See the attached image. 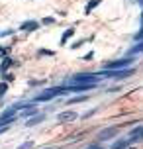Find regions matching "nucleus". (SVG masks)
<instances>
[{
	"mask_svg": "<svg viewBox=\"0 0 143 149\" xmlns=\"http://www.w3.org/2000/svg\"><path fill=\"white\" fill-rule=\"evenodd\" d=\"M65 92V88H49V90H45V92H41V94H37V102H45V100H51V98H55V96H59V94H63Z\"/></svg>",
	"mask_w": 143,
	"mask_h": 149,
	"instance_id": "3",
	"label": "nucleus"
},
{
	"mask_svg": "<svg viewBox=\"0 0 143 149\" xmlns=\"http://www.w3.org/2000/svg\"><path fill=\"white\" fill-rule=\"evenodd\" d=\"M84 100H86V96H78V98H73L71 104H75V102H84Z\"/></svg>",
	"mask_w": 143,
	"mask_h": 149,
	"instance_id": "14",
	"label": "nucleus"
},
{
	"mask_svg": "<svg viewBox=\"0 0 143 149\" xmlns=\"http://www.w3.org/2000/svg\"><path fill=\"white\" fill-rule=\"evenodd\" d=\"M71 36H73V30L65 31V33H63V41H67V37H71Z\"/></svg>",
	"mask_w": 143,
	"mask_h": 149,
	"instance_id": "15",
	"label": "nucleus"
},
{
	"mask_svg": "<svg viewBox=\"0 0 143 149\" xmlns=\"http://www.w3.org/2000/svg\"><path fill=\"white\" fill-rule=\"evenodd\" d=\"M4 90H6V84H0V94H2Z\"/></svg>",
	"mask_w": 143,
	"mask_h": 149,
	"instance_id": "18",
	"label": "nucleus"
},
{
	"mask_svg": "<svg viewBox=\"0 0 143 149\" xmlns=\"http://www.w3.org/2000/svg\"><path fill=\"white\" fill-rule=\"evenodd\" d=\"M88 149H102V147H100V145H90Z\"/></svg>",
	"mask_w": 143,
	"mask_h": 149,
	"instance_id": "19",
	"label": "nucleus"
},
{
	"mask_svg": "<svg viewBox=\"0 0 143 149\" xmlns=\"http://www.w3.org/2000/svg\"><path fill=\"white\" fill-rule=\"evenodd\" d=\"M43 120H45V114H33V116H31V118L26 122V126L31 127V126H35V124H41Z\"/></svg>",
	"mask_w": 143,
	"mask_h": 149,
	"instance_id": "8",
	"label": "nucleus"
},
{
	"mask_svg": "<svg viewBox=\"0 0 143 149\" xmlns=\"http://www.w3.org/2000/svg\"><path fill=\"white\" fill-rule=\"evenodd\" d=\"M98 2H100V0H92L90 4H88V10H90V8H92V6H94V4H98Z\"/></svg>",
	"mask_w": 143,
	"mask_h": 149,
	"instance_id": "17",
	"label": "nucleus"
},
{
	"mask_svg": "<svg viewBox=\"0 0 143 149\" xmlns=\"http://www.w3.org/2000/svg\"><path fill=\"white\" fill-rule=\"evenodd\" d=\"M137 2H139V4H141V6H143V0H137Z\"/></svg>",
	"mask_w": 143,
	"mask_h": 149,
	"instance_id": "20",
	"label": "nucleus"
},
{
	"mask_svg": "<svg viewBox=\"0 0 143 149\" xmlns=\"http://www.w3.org/2000/svg\"><path fill=\"white\" fill-rule=\"evenodd\" d=\"M31 147H33V143H31V141H26V143H22L18 149H31Z\"/></svg>",
	"mask_w": 143,
	"mask_h": 149,
	"instance_id": "12",
	"label": "nucleus"
},
{
	"mask_svg": "<svg viewBox=\"0 0 143 149\" xmlns=\"http://www.w3.org/2000/svg\"><path fill=\"white\" fill-rule=\"evenodd\" d=\"M96 81H98V74L83 73V74H75L69 81V86H73V84H96Z\"/></svg>",
	"mask_w": 143,
	"mask_h": 149,
	"instance_id": "1",
	"label": "nucleus"
},
{
	"mask_svg": "<svg viewBox=\"0 0 143 149\" xmlns=\"http://www.w3.org/2000/svg\"><path fill=\"white\" fill-rule=\"evenodd\" d=\"M116 135H118V127H106V130H102V132L98 134V139L106 141V139H112Z\"/></svg>",
	"mask_w": 143,
	"mask_h": 149,
	"instance_id": "5",
	"label": "nucleus"
},
{
	"mask_svg": "<svg viewBox=\"0 0 143 149\" xmlns=\"http://www.w3.org/2000/svg\"><path fill=\"white\" fill-rule=\"evenodd\" d=\"M141 24H143V14H141Z\"/></svg>",
	"mask_w": 143,
	"mask_h": 149,
	"instance_id": "21",
	"label": "nucleus"
},
{
	"mask_svg": "<svg viewBox=\"0 0 143 149\" xmlns=\"http://www.w3.org/2000/svg\"><path fill=\"white\" fill-rule=\"evenodd\" d=\"M133 63V57H126V59H118V61H110L106 63V69H126L128 65Z\"/></svg>",
	"mask_w": 143,
	"mask_h": 149,
	"instance_id": "4",
	"label": "nucleus"
},
{
	"mask_svg": "<svg viewBox=\"0 0 143 149\" xmlns=\"http://www.w3.org/2000/svg\"><path fill=\"white\" fill-rule=\"evenodd\" d=\"M22 114H24V116H31V114H35V108H26Z\"/></svg>",
	"mask_w": 143,
	"mask_h": 149,
	"instance_id": "13",
	"label": "nucleus"
},
{
	"mask_svg": "<svg viewBox=\"0 0 143 149\" xmlns=\"http://www.w3.org/2000/svg\"><path fill=\"white\" fill-rule=\"evenodd\" d=\"M76 118H78V116H76V112H71V110L61 112L59 116H57V120H59V122H75Z\"/></svg>",
	"mask_w": 143,
	"mask_h": 149,
	"instance_id": "6",
	"label": "nucleus"
},
{
	"mask_svg": "<svg viewBox=\"0 0 143 149\" xmlns=\"http://www.w3.org/2000/svg\"><path fill=\"white\" fill-rule=\"evenodd\" d=\"M129 143H131L129 139H124V141H118V143H114V145H112V149H124L126 145H129Z\"/></svg>",
	"mask_w": 143,
	"mask_h": 149,
	"instance_id": "10",
	"label": "nucleus"
},
{
	"mask_svg": "<svg viewBox=\"0 0 143 149\" xmlns=\"http://www.w3.org/2000/svg\"><path fill=\"white\" fill-rule=\"evenodd\" d=\"M20 28H22V30H26V31H31V30H37L39 24L37 22H31V20H30V22H24Z\"/></svg>",
	"mask_w": 143,
	"mask_h": 149,
	"instance_id": "9",
	"label": "nucleus"
},
{
	"mask_svg": "<svg viewBox=\"0 0 143 149\" xmlns=\"http://www.w3.org/2000/svg\"><path fill=\"white\" fill-rule=\"evenodd\" d=\"M139 51H143V41H141L139 45H135L133 49H131V55H133V53H139Z\"/></svg>",
	"mask_w": 143,
	"mask_h": 149,
	"instance_id": "11",
	"label": "nucleus"
},
{
	"mask_svg": "<svg viewBox=\"0 0 143 149\" xmlns=\"http://www.w3.org/2000/svg\"><path fill=\"white\" fill-rule=\"evenodd\" d=\"M133 74V69H106L100 73V77H118V79H124V77H129Z\"/></svg>",
	"mask_w": 143,
	"mask_h": 149,
	"instance_id": "2",
	"label": "nucleus"
},
{
	"mask_svg": "<svg viewBox=\"0 0 143 149\" xmlns=\"http://www.w3.org/2000/svg\"><path fill=\"white\" fill-rule=\"evenodd\" d=\"M139 139H143V126H137L131 134H129V141H139Z\"/></svg>",
	"mask_w": 143,
	"mask_h": 149,
	"instance_id": "7",
	"label": "nucleus"
},
{
	"mask_svg": "<svg viewBox=\"0 0 143 149\" xmlns=\"http://www.w3.org/2000/svg\"><path fill=\"white\" fill-rule=\"evenodd\" d=\"M135 37H137V39H139V41H143V30H141V31H139V33H137V36H135Z\"/></svg>",
	"mask_w": 143,
	"mask_h": 149,
	"instance_id": "16",
	"label": "nucleus"
}]
</instances>
